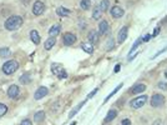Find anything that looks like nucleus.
Returning a JSON list of instances; mask_svg holds the SVG:
<instances>
[{
    "label": "nucleus",
    "mask_w": 167,
    "mask_h": 125,
    "mask_svg": "<svg viewBox=\"0 0 167 125\" xmlns=\"http://www.w3.org/2000/svg\"><path fill=\"white\" fill-rule=\"evenodd\" d=\"M21 25H23V18L21 16H18V15L10 16V18L6 19V21H5V28L8 30H11V31L19 29Z\"/></svg>",
    "instance_id": "f257e3e1"
},
{
    "label": "nucleus",
    "mask_w": 167,
    "mask_h": 125,
    "mask_svg": "<svg viewBox=\"0 0 167 125\" xmlns=\"http://www.w3.org/2000/svg\"><path fill=\"white\" fill-rule=\"evenodd\" d=\"M18 69H19V63L16 60H9L3 65V73L6 74V75H11Z\"/></svg>",
    "instance_id": "f03ea898"
},
{
    "label": "nucleus",
    "mask_w": 167,
    "mask_h": 125,
    "mask_svg": "<svg viewBox=\"0 0 167 125\" xmlns=\"http://www.w3.org/2000/svg\"><path fill=\"white\" fill-rule=\"evenodd\" d=\"M146 102H147V96L146 95H141V96H137L136 99L131 100L130 105H131L132 109H138V108L144 106L146 104Z\"/></svg>",
    "instance_id": "7ed1b4c3"
},
{
    "label": "nucleus",
    "mask_w": 167,
    "mask_h": 125,
    "mask_svg": "<svg viewBox=\"0 0 167 125\" xmlns=\"http://www.w3.org/2000/svg\"><path fill=\"white\" fill-rule=\"evenodd\" d=\"M165 104V98L161 94H155L151 98V106L153 108H161Z\"/></svg>",
    "instance_id": "20e7f679"
},
{
    "label": "nucleus",
    "mask_w": 167,
    "mask_h": 125,
    "mask_svg": "<svg viewBox=\"0 0 167 125\" xmlns=\"http://www.w3.org/2000/svg\"><path fill=\"white\" fill-rule=\"evenodd\" d=\"M44 10H45V5H44L43 2L38 0V2L34 3V6H32V13H34V15L39 16V15H41L44 13Z\"/></svg>",
    "instance_id": "39448f33"
},
{
    "label": "nucleus",
    "mask_w": 167,
    "mask_h": 125,
    "mask_svg": "<svg viewBox=\"0 0 167 125\" xmlns=\"http://www.w3.org/2000/svg\"><path fill=\"white\" fill-rule=\"evenodd\" d=\"M110 14H111V16L114 19H120V18L123 16L125 11H123V9H121L120 6H112L110 9Z\"/></svg>",
    "instance_id": "423d86ee"
},
{
    "label": "nucleus",
    "mask_w": 167,
    "mask_h": 125,
    "mask_svg": "<svg viewBox=\"0 0 167 125\" xmlns=\"http://www.w3.org/2000/svg\"><path fill=\"white\" fill-rule=\"evenodd\" d=\"M62 40H64L65 45H72L75 41H76V35L72 34V33H66L62 38Z\"/></svg>",
    "instance_id": "0eeeda50"
},
{
    "label": "nucleus",
    "mask_w": 167,
    "mask_h": 125,
    "mask_svg": "<svg viewBox=\"0 0 167 125\" xmlns=\"http://www.w3.org/2000/svg\"><path fill=\"white\" fill-rule=\"evenodd\" d=\"M47 93H49L47 88H45V86H40V88L35 91L34 98H35L36 100H40V99H43L44 96H46V95H47Z\"/></svg>",
    "instance_id": "6e6552de"
},
{
    "label": "nucleus",
    "mask_w": 167,
    "mask_h": 125,
    "mask_svg": "<svg viewBox=\"0 0 167 125\" xmlns=\"http://www.w3.org/2000/svg\"><path fill=\"white\" fill-rule=\"evenodd\" d=\"M19 86L18 85H10L9 89H8V96L11 98V99H15V98H18L19 95Z\"/></svg>",
    "instance_id": "1a4fd4ad"
},
{
    "label": "nucleus",
    "mask_w": 167,
    "mask_h": 125,
    "mask_svg": "<svg viewBox=\"0 0 167 125\" xmlns=\"http://www.w3.org/2000/svg\"><path fill=\"white\" fill-rule=\"evenodd\" d=\"M108 30H110V27H108V23L106 20H102L101 23L99 24V33L100 34H107Z\"/></svg>",
    "instance_id": "9d476101"
},
{
    "label": "nucleus",
    "mask_w": 167,
    "mask_h": 125,
    "mask_svg": "<svg viewBox=\"0 0 167 125\" xmlns=\"http://www.w3.org/2000/svg\"><path fill=\"white\" fill-rule=\"evenodd\" d=\"M89 40H90V43L93 44V43H99V40H100V33L93 30V31H90L89 33V35H87Z\"/></svg>",
    "instance_id": "9b49d317"
},
{
    "label": "nucleus",
    "mask_w": 167,
    "mask_h": 125,
    "mask_svg": "<svg viewBox=\"0 0 167 125\" xmlns=\"http://www.w3.org/2000/svg\"><path fill=\"white\" fill-rule=\"evenodd\" d=\"M127 33H129V29H127L126 27H123V28L120 30L119 36H117V41H119V43H123V41L126 40V38H127Z\"/></svg>",
    "instance_id": "f8f14e48"
},
{
    "label": "nucleus",
    "mask_w": 167,
    "mask_h": 125,
    "mask_svg": "<svg viewBox=\"0 0 167 125\" xmlns=\"http://www.w3.org/2000/svg\"><path fill=\"white\" fill-rule=\"evenodd\" d=\"M145 90H146V85L145 84H137V85H135L130 90V93L131 94H140V93H144Z\"/></svg>",
    "instance_id": "ddd939ff"
},
{
    "label": "nucleus",
    "mask_w": 167,
    "mask_h": 125,
    "mask_svg": "<svg viewBox=\"0 0 167 125\" xmlns=\"http://www.w3.org/2000/svg\"><path fill=\"white\" fill-rule=\"evenodd\" d=\"M30 39H31L32 43L38 45L40 43V35H39V33L36 30H31L30 31Z\"/></svg>",
    "instance_id": "4468645a"
},
{
    "label": "nucleus",
    "mask_w": 167,
    "mask_h": 125,
    "mask_svg": "<svg viewBox=\"0 0 167 125\" xmlns=\"http://www.w3.org/2000/svg\"><path fill=\"white\" fill-rule=\"evenodd\" d=\"M81 49H82L85 53H87V54H93V53H94V45L91 44V43H84V44L81 45Z\"/></svg>",
    "instance_id": "2eb2a0df"
},
{
    "label": "nucleus",
    "mask_w": 167,
    "mask_h": 125,
    "mask_svg": "<svg viewBox=\"0 0 167 125\" xmlns=\"http://www.w3.org/2000/svg\"><path fill=\"white\" fill-rule=\"evenodd\" d=\"M116 116H117V111L114 110V109H111L110 111L107 113V116L105 118V121H106V123H110V121H112V120L116 118Z\"/></svg>",
    "instance_id": "dca6fc26"
},
{
    "label": "nucleus",
    "mask_w": 167,
    "mask_h": 125,
    "mask_svg": "<svg viewBox=\"0 0 167 125\" xmlns=\"http://www.w3.org/2000/svg\"><path fill=\"white\" fill-rule=\"evenodd\" d=\"M55 43H56V39L55 38H53V36H50L46 41H45V44H44V46H45V49L46 50H50L54 45H55Z\"/></svg>",
    "instance_id": "f3484780"
},
{
    "label": "nucleus",
    "mask_w": 167,
    "mask_h": 125,
    "mask_svg": "<svg viewBox=\"0 0 167 125\" xmlns=\"http://www.w3.org/2000/svg\"><path fill=\"white\" fill-rule=\"evenodd\" d=\"M51 70H53V73L55 74V75H57V77H59V75L64 71V69H62V66L60 65V64H53V66H51Z\"/></svg>",
    "instance_id": "a211bd4d"
},
{
    "label": "nucleus",
    "mask_w": 167,
    "mask_h": 125,
    "mask_svg": "<svg viewBox=\"0 0 167 125\" xmlns=\"http://www.w3.org/2000/svg\"><path fill=\"white\" fill-rule=\"evenodd\" d=\"M60 25H54V27L49 30V34H50V36H53V38H55L56 35H59V33H60Z\"/></svg>",
    "instance_id": "6ab92c4d"
},
{
    "label": "nucleus",
    "mask_w": 167,
    "mask_h": 125,
    "mask_svg": "<svg viewBox=\"0 0 167 125\" xmlns=\"http://www.w3.org/2000/svg\"><path fill=\"white\" fill-rule=\"evenodd\" d=\"M56 13H57V15H59V16H69L70 15V10L66 9V8H62V6L57 8Z\"/></svg>",
    "instance_id": "aec40b11"
},
{
    "label": "nucleus",
    "mask_w": 167,
    "mask_h": 125,
    "mask_svg": "<svg viewBox=\"0 0 167 125\" xmlns=\"http://www.w3.org/2000/svg\"><path fill=\"white\" fill-rule=\"evenodd\" d=\"M44 119H45V113L44 111H38L34 115V121L35 123H41V121H44Z\"/></svg>",
    "instance_id": "412c9836"
},
{
    "label": "nucleus",
    "mask_w": 167,
    "mask_h": 125,
    "mask_svg": "<svg viewBox=\"0 0 167 125\" xmlns=\"http://www.w3.org/2000/svg\"><path fill=\"white\" fill-rule=\"evenodd\" d=\"M102 16V10L100 9L99 6H96L95 9H94V13H93V18L95 19V20H99L100 18H101Z\"/></svg>",
    "instance_id": "4be33fe9"
},
{
    "label": "nucleus",
    "mask_w": 167,
    "mask_h": 125,
    "mask_svg": "<svg viewBox=\"0 0 167 125\" xmlns=\"http://www.w3.org/2000/svg\"><path fill=\"white\" fill-rule=\"evenodd\" d=\"M10 55H11L10 49H8V48H2V49H0V56H2V58H9Z\"/></svg>",
    "instance_id": "5701e85b"
},
{
    "label": "nucleus",
    "mask_w": 167,
    "mask_h": 125,
    "mask_svg": "<svg viewBox=\"0 0 167 125\" xmlns=\"http://www.w3.org/2000/svg\"><path fill=\"white\" fill-rule=\"evenodd\" d=\"M85 103H86V100H85V102H82V103H80V104H79L76 108H75V109H72V111L69 114V118H72V116H74L75 114H77V111L81 109V108H82L84 105H85Z\"/></svg>",
    "instance_id": "b1692460"
},
{
    "label": "nucleus",
    "mask_w": 167,
    "mask_h": 125,
    "mask_svg": "<svg viewBox=\"0 0 167 125\" xmlns=\"http://www.w3.org/2000/svg\"><path fill=\"white\" fill-rule=\"evenodd\" d=\"M108 4H110V3H108V0H101V2H100L99 8L102 10V13H104V11H106V10L108 9Z\"/></svg>",
    "instance_id": "393cba45"
},
{
    "label": "nucleus",
    "mask_w": 167,
    "mask_h": 125,
    "mask_svg": "<svg viewBox=\"0 0 167 125\" xmlns=\"http://www.w3.org/2000/svg\"><path fill=\"white\" fill-rule=\"evenodd\" d=\"M80 6L84 10H87L91 6V3H90V0H81V3H80Z\"/></svg>",
    "instance_id": "a878e982"
},
{
    "label": "nucleus",
    "mask_w": 167,
    "mask_h": 125,
    "mask_svg": "<svg viewBox=\"0 0 167 125\" xmlns=\"http://www.w3.org/2000/svg\"><path fill=\"white\" fill-rule=\"evenodd\" d=\"M31 80H30V77L28 74H24L23 77H20V83H23V84H29Z\"/></svg>",
    "instance_id": "bb28decb"
},
{
    "label": "nucleus",
    "mask_w": 167,
    "mask_h": 125,
    "mask_svg": "<svg viewBox=\"0 0 167 125\" xmlns=\"http://www.w3.org/2000/svg\"><path fill=\"white\" fill-rule=\"evenodd\" d=\"M6 113H8V106L5 104L0 103V118H2V116H4Z\"/></svg>",
    "instance_id": "cd10ccee"
},
{
    "label": "nucleus",
    "mask_w": 167,
    "mask_h": 125,
    "mask_svg": "<svg viewBox=\"0 0 167 125\" xmlns=\"http://www.w3.org/2000/svg\"><path fill=\"white\" fill-rule=\"evenodd\" d=\"M121 88H122V84H120V85H117V86H116V89H115V90L112 91V93H111L110 95H108V96L106 98V102H107V100H108V99H110V98H111L112 95H115V94H116V91H119V90H120Z\"/></svg>",
    "instance_id": "c85d7f7f"
},
{
    "label": "nucleus",
    "mask_w": 167,
    "mask_h": 125,
    "mask_svg": "<svg viewBox=\"0 0 167 125\" xmlns=\"http://www.w3.org/2000/svg\"><path fill=\"white\" fill-rule=\"evenodd\" d=\"M142 40H144V38H140V39H138V40L136 41V43L133 44V46L131 48V52H130V53H133V50H135V49H136V48H137V46H138V45L141 44V41H142Z\"/></svg>",
    "instance_id": "c756f323"
},
{
    "label": "nucleus",
    "mask_w": 167,
    "mask_h": 125,
    "mask_svg": "<svg viewBox=\"0 0 167 125\" xmlns=\"http://www.w3.org/2000/svg\"><path fill=\"white\" fill-rule=\"evenodd\" d=\"M107 43H108V45H107V49H108V50H111V49L114 48V43H115V41H114V39H110V40L107 41Z\"/></svg>",
    "instance_id": "7c9ffc66"
},
{
    "label": "nucleus",
    "mask_w": 167,
    "mask_h": 125,
    "mask_svg": "<svg viewBox=\"0 0 167 125\" xmlns=\"http://www.w3.org/2000/svg\"><path fill=\"white\" fill-rule=\"evenodd\" d=\"M20 125H32V123H31V120H29V119H25V120L21 121Z\"/></svg>",
    "instance_id": "2f4dec72"
},
{
    "label": "nucleus",
    "mask_w": 167,
    "mask_h": 125,
    "mask_svg": "<svg viewBox=\"0 0 167 125\" xmlns=\"http://www.w3.org/2000/svg\"><path fill=\"white\" fill-rule=\"evenodd\" d=\"M121 125H131V120L130 119H123L121 121Z\"/></svg>",
    "instance_id": "473e14b6"
},
{
    "label": "nucleus",
    "mask_w": 167,
    "mask_h": 125,
    "mask_svg": "<svg viewBox=\"0 0 167 125\" xmlns=\"http://www.w3.org/2000/svg\"><path fill=\"white\" fill-rule=\"evenodd\" d=\"M166 50H167V46H166V48H165L163 50H160V52H158V53H157L156 55H153V56H152V59H155V58H157V56H158V55H160V54H162L163 52H166Z\"/></svg>",
    "instance_id": "72a5a7b5"
},
{
    "label": "nucleus",
    "mask_w": 167,
    "mask_h": 125,
    "mask_svg": "<svg viewBox=\"0 0 167 125\" xmlns=\"http://www.w3.org/2000/svg\"><path fill=\"white\" fill-rule=\"evenodd\" d=\"M97 90H99V89H97V88H96V89H94V90H93V91H91V94H90V95H89V96H87V99H90V98H91V96H94V95H95V94H96V93H97Z\"/></svg>",
    "instance_id": "f704fd0d"
},
{
    "label": "nucleus",
    "mask_w": 167,
    "mask_h": 125,
    "mask_svg": "<svg viewBox=\"0 0 167 125\" xmlns=\"http://www.w3.org/2000/svg\"><path fill=\"white\" fill-rule=\"evenodd\" d=\"M158 88H161V89H167V84H165V83H160V84H158Z\"/></svg>",
    "instance_id": "c9c22d12"
},
{
    "label": "nucleus",
    "mask_w": 167,
    "mask_h": 125,
    "mask_svg": "<svg viewBox=\"0 0 167 125\" xmlns=\"http://www.w3.org/2000/svg\"><path fill=\"white\" fill-rule=\"evenodd\" d=\"M158 33H160V28H156L155 31H153V34H152V36H156V35L158 34Z\"/></svg>",
    "instance_id": "e433bc0d"
},
{
    "label": "nucleus",
    "mask_w": 167,
    "mask_h": 125,
    "mask_svg": "<svg viewBox=\"0 0 167 125\" xmlns=\"http://www.w3.org/2000/svg\"><path fill=\"white\" fill-rule=\"evenodd\" d=\"M119 70H120V65H116L115 66V73H117Z\"/></svg>",
    "instance_id": "4c0bfd02"
},
{
    "label": "nucleus",
    "mask_w": 167,
    "mask_h": 125,
    "mask_svg": "<svg viewBox=\"0 0 167 125\" xmlns=\"http://www.w3.org/2000/svg\"><path fill=\"white\" fill-rule=\"evenodd\" d=\"M148 39H150V35H146V36H145V38H144V41H147V40H148Z\"/></svg>",
    "instance_id": "58836bf2"
},
{
    "label": "nucleus",
    "mask_w": 167,
    "mask_h": 125,
    "mask_svg": "<svg viewBox=\"0 0 167 125\" xmlns=\"http://www.w3.org/2000/svg\"><path fill=\"white\" fill-rule=\"evenodd\" d=\"M165 77H166V78H167V70H166V73H165Z\"/></svg>",
    "instance_id": "ea45409f"
}]
</instances>
